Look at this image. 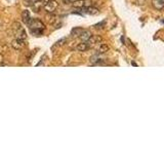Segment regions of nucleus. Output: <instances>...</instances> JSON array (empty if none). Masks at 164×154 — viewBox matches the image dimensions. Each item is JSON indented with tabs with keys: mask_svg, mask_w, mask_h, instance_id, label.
I'll return each instance as SVG.
<instances>
[{
	"mask_svg": "<svg viewBox=\"0 0 164 154\" xmlns=\"http://www.w3.org/2000/svg\"><path fill=\"white\" fill-rule=\"evenodd\" d=\"M27 25L29 27L30 32L32 33L34 36H40V35H42L43 31L45 29L44 24L41 22L40 20H37V19H31L30 22L28 23Z\"/></svg>",
	"mask_w": 164,
	"mask_h": 154,
	"instance_id": "f257e3e1",
	"label": "nucleus"
},
{
	"mask_svg": "<svg viewBox=\"0 0 164 154\" xmlns=\"http://www.w3.org/2000/svg\"><path fill=\"white\" fill-rule=\"evenodd\" d=\"M12 29L15 30V35H16V38H19V39H23V40H26L27 39V33L25 29L21 26L20 23H15L12 25Z\"/></svg>",
	"mask_w": 164,
	"mask_h": 154,
	"instance_id": "f03ea898",
	"label": "nucleus"
},
{
	"mask_svg": "<svg viewBox=\"0 0 164 154\" xmlns=\"http://www.w3.org/2000/svg\"><path fill=\"white\" fill-rule=\"evenodd\" d=\"M58 7H59V2L57 1V0H49L47 3H45L44 4L43 9L45 10V12L46 13L51 15V13H54V12L58 9Z\"/></svg>",
	"mask_w": 164,
	"mask_h": 154,
	"instance_id": "7ed1b4c3",
	"label": "nucleus"
},
{
	"mask_svg": "<svg viewBox=\"0 0 164 154\" xmlns=\"http://www.w3.org/2000/svg\"><path fill=\"white\" fill-rule=\"evenodd\" d=\"M91 5H92L91 0H76V1L72 2V6L75 8L87 7V6H91Z\"/></svg>",
	"mask_w": 164,
	"mask_h": 154,
	"instance_id": "20e7f679",
	"label": "nucleus"
},
{
	"mask_svg": "<svg viewBox=\"0 0 164 154\" xmlns=\"http://www.w3.org/2000/svg\"><path fill=\"white\" fill-rule=\"evenodd\" d=\"M102 40H103V38L101 36H99V35H91L89 39L87 41H85V42L89 46V48H91V47L96 46V45H97L99 43L102 42Z\"/></svg>",
	"mask_w": 164,
	"mask_h": 154,
	"instance_id": "39448f33",
	"label": "nucleus"
},
{
	"mask_svg": "<svg viewBox=\"0 0 164 154\" xmlns=\"http://www.w3.org/2000/svg\"><path fill=\"white\" fill-rule=\"evenodd\" d=\"M25 40H23V39H19V38H16L15 40H12V46L13 50H16V51H21V50H23L24 47H25Z\"/></svg>",
	"mask_w": 164,
	"mask_h": 154,
	"instance_id": "423d86ee",
	"label": "nucleus"
},
{
	"mask_svg": "<svg viewBox=\"0 0 164 154\" xmlns=\"http://www.w3.org/2000/svg\"><path fill=\"white\" fill-rule=\"evenodd\" d=\"M82 12L86 13V15H90V16H96V15H99L100 13V10L97 9L96 7H93V6H87V7H82L81 8Z\"/></svg>",
	"mask_w": 164,
	"mask_h": 154,
	"instance_id": "0eeeda50",
	"label": "nucleus"
},
{
	"mask_svg": "<svg viewBox=\"0 0 164 154\" xmlns=\"http://www.w3.org/2000/svg\"><path fill=\"white\" fill-rule=\"evenodd\" d=\"M31 6H32V9L34 10L35 12H40V10L43 8L44 3L41 1V0H37V1H35Z\"/></svg>",
	"mask_w": 164,
	"mask_h": 154,
	"instance_id": "6e6552de",
	"label": "nucleus"
},
{
	"mask_svg": "<svg viewBox=\"0 0 164 154\" xmlns=\"http://www.w3.org/2000/svg\"><path fill=\"white\" fill-rule=\"evenodd\" d=\"M91 32L90 31H87V30H83L82 31V33L79 35V38L81 39V41H87L90 38V36H91Z\"/></svg>",
	"mask_w": 164,
	"mask_h": 154,
	"instance_id": "1a4fd4ad",
	"label": "nucleus"
},
{
	"mask_svg": "<svg viewBox=\"0 0 164 154\" xmlns=\"http://www.w3.org/2000/svg\"><path fill=\"white\" fill-rule=\"evenodd\" d=\"M152 3L157 10H162L164 7V0H152Z\"/></svg>",
	"mask_w": 164,
	"mask_h": 154,
	"instance_id": "9d476101",
	"label": "nucleus"
},
{
	"mask_svg": "<svg viewBox=\"0 0 164 154\" xmlns=\"http://www.w3.org/2000/svg\"><path fill=\"white\" fill-rule=\"evenodd\" d=\"M32 19L30 16V12L29 10H24V12H22V21L25 24H28L30 22V20Z\"/></svg>",
	"mask_w": 164,
	"mask_h": 154,
	"instance_id": "9b49d317",
	"label": "nucleus"
},
{
	"mask_svg": "<svg viewBox=\"0 0 164 154\" xmlns=\"http://www.w3.org/2000/svg\"><path fill=\"white\" fill-rule=\"evenodd\" d=\"M108 51H109V46L105 43H101L99 45V47H97V50H96V51H97L96 54L102 55V54H105V52H107Z\"/></svg>",
	"mask_w": 164,
	"mask_h": 154,
	"instance_id": "f8f14e48",
	"label": "nucleus"
},
{
	"mask_svg": "<svg viewBox=\"0 0 164 154\" xmlns=\"http://www.w3.org/2000/svg\"><path fill=\"white\" fill-rule=\"evenodd\" d=\"M76 50H77L78 51H86L87 50H89V46L87 45L86 42L82 41L81 43H79L77 46H76Z\"/></svg>",
	"mask_w": 164,
	"mask_h": 154,
	"instance_id": "ddd939ff",
	"label": "nucleus"
},
{
	"mask_svg": "<svg viewBox=\"0 0 164 154\" xmlns=\"http://www.w3.org/2000/svg\"><path fill=\"white\" fill-rule=\"evenodd\" d=\"M102 61H103V59L100 57V55H99V54H96V55H92V57L90 58V62H91L92 64H95V65L99 64V63H101Z\"/></svg>",
	"mask_w": 164,
	"mask_h": 154,
	"instance_id": "4468645a",
	"label": "nucleus"
},
{
	"mask_svg": "<svg viewBox=\"0 0 164 154\" xmlns=\"http://www.w3.org/2000/svg\"><path fill=\"white\" fill-rule=\"evenodd\" d=\"M82 31H83L82 28H79V27L74 28V29H72L71 31V35L72 36H79V35L82 33Z\"/></svg>",
	"mask_w": 164,
	"mask_h": 154,
	"instance_id": "2eb2a0df",
	"label": "nucleus"
},
{
	"mask_svg": "<svg viewBox=\"0 0 164 154\" xmlns=\"http://www.w3.org/2000/svg\"><path fill=\"white\" fill-rule=\"evenodd\" d=\"M3 62H4V57H3V55L0 54V66H3Z\"/></svg>",
	"mask_w": 164,
	"mask_h": 154,
	"instance_id": "dca6fc26",
	"label": "nucleus"
},
{
	"mask_svg": "<svg viewBox=\"0 0 164 154\" xmlns=\"http://www.w3.org/2000/svg\"><path fill=\"white\" fill-rule=\"evenodd\" d=\"M26 1V3L27 4H29V5H32L33 3L35 2V1H37V0H25Z\"/></svg>",
	"mask_w": 164,
	"mask_h": 154,
	"instance_id": "f3484780",
	"label": "nucleus"
},
{
	"mask_svg": "<svg viewBox=\"0 0 164 154\" xmlns=\"http://www.w3.org/2000/svg\"><path fill=\"white\" fill-rule=\"evenodd\" d=\"M41 1H42V2L44 3V4H45V3H47L48 1H49V0H41Z\"/></svg>",
	"mask_w": 164,
	"mask_h": 154,
	"instance_id": "a211bd4d",
	"label": "nucleus"
}]
</instances>
